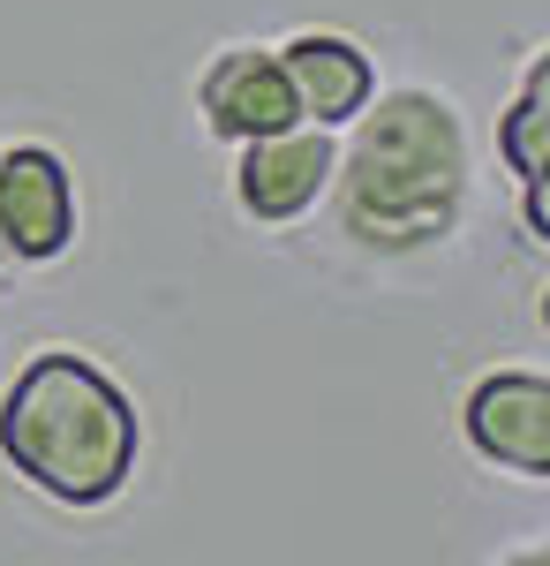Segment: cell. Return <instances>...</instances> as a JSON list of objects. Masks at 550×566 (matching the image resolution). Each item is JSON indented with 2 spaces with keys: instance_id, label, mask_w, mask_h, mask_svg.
<instances>
[{
  "instance_id": "obj_3",
  "label": "cell",
  "mask_w": 550,
  "mask_h": 566,
  "mask_svg": "<svg viewBox=\"0 0 550 566\" xmlns=\"http://www.w3.org/2000/svg\"><path fill=\"white\" fill-rule=\"evenodd\" d=\"M332 167H339V129H325V122L250 136V144H234V212L250 227H302L325 205Z\"/></svg>"
},
{
  "instance_id": "obj_9",
  "label": "cell",
  "mask_w": 550,
  "mask_h": 566,
  "mask_svg": "<svg viewBox=\"0 0 550 566\" xmlns=\"http://www.w3.org/2000/svg\"><path fill=\"white\" fill-rule=\"evenodd\" d=\"M536 317H543V333H550V287H543V295H536Z\"/></svg>"
},
{
  "instance_id": "obj_8",
  "label": "cell",
  "mask_w": 550,
  "mask_h": 566,
  "mask_svg": "<svg viewBox=\"0 0 550 566\" xmlns=\"http://www.w3.org/2000/svg\"><path fill=\"white\" fill-rule=\"evenodd\" d=\"M506 566H550V536H536V544H512Z\"/></svg>"
},
{
  "instance_id": "obj_6",
  "label": "cell",
  "mask_w": 550,
  "mask_h": 566,
  "mask_svg": "<svg viewBox=\"0 0 550 566\" xmlns=\"http://www.w3.org/2000/svg\"><path fill=\"white\" fill-rule=\"evenodd\" d=\"M197 114H204V129L219 144L295 129L302 98H295V76H287L279 45H219L204 61V76H197Z\"/></svg>"
},
{
  "instance_id": "obj_10",
  "label": "cell",
  "mask_w": 550,
  "mask_h": 566,
  "mask_svg": "<svg viewBox=\"0 0 550 566\" xmlns=\"http://www.w3.org/2000/svg\"><path fill=\"white\" fill-rule=\"evenodd\" d=\"M0 264H8V258H0Z\"/></svg>"
},
{
  "instance_id": "obj_5",
  "label": "cell",
  "mask_w": 550,
  "mask_h": 566,
  "mask_svg": "<svg viewBox=\"0 0 550 566\" xmlns=\"http://www.w3.org/2000/svg\"><path fill=\"white\" fill-rule=\"evenodd\" d=\"M461 431L475 461H490L498 476L550 483V378L543 370H483L467 386Z\"/></svg>"
},
{
  "instance_id": "obj_4",
  "label": "cell",
  "mask_w": 550,
  "mask_h": 566,
  "mask_svg": "<svg viewBox=\"0 0 550 566\" xmlns=\"http://www.w3.org/2000/svg\"><path fill=\"white\" fill-rule=\"evenodd\" d=\"M76 250V175L53 144H0V258L61 264Z\"/></svg>"
},
{
  "instance_id": "obj_2",
  "label": "cell",
  "mask_w": 550,
  "mask_h": 566,
  "mask_svg": "<svg viewBox=\"0 0 550 566\" xmlns=\"http://www.w3.org/2000/svg\"><path fill=\"white\" fill-rule=\"evenodd\" d=\"M144 423L128 392L76 348H39L0 392V461L53 506H114L136 476Z\"/></svg>"
},
{
  "instance_id": "obj_1",
  "label": "cell",
  "mask_w": 550,
  "mask_h": 566,
  "mask_svg": "<svg viewBox=\"0 0 550 566\" xmlns=\"http://www.w3.org/2000/svg\"><path fill=\"white\" fill-rule=\"evenodd\" d=\"M332 167V227L378 264L445 250L467 219V122L437 84H392L347 122Z\"/></svg>"
},
{
  "instance_id": "obj_7",
  "label": "cell",
  "mask_w": 550,
  "mask_h": 566,
  "mask_svg": "<svg viewBox=\"0 0 550 566\" xmlns=\"http://www.w3.org/2000/svg\"><path fill=\"white\" fill-rule=\"evenodd\" d=\"M279 61L295 76L302 122L347 129L378 98V61H370V45L347 39V31H295V39H279Z\"/></svg>"
}]
</instances>
